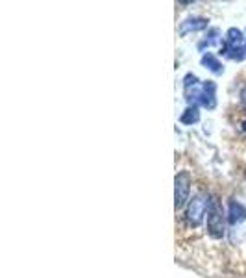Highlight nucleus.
Wrapping results in <instances>:
<instances>
[{
  "label": "nucleus",
  "instance_id": "obj_1",
  "mask_svg": "<svg viewBox=\"0 0 246 278\" xmlns=\"http://www.w3.org/2000/svg\"><path fill=\"white\" fill-rule=\"evenodd\" d=\"M209 202H211V195L207 193V191H204V190L196 191V193L193 195V199H189L187 208L183 210V215H182L183 228H187V230L198 228V226L204 223L205 217H207Z\"/></svg>",
  "mask_w": 246,
  "mask_h": 278
},
{
  "label": "nucleus",
  "instance_id": "obj_2",
  "mask_svg": "<svg viewBox=\"0 0 246 278\" xmlns=\"http://www.w3.org/2000/svg\"><path fill=\"white\" fill-rule=\"evenodd\" d=\"M191 193V174L189 171H180L176 176V210H182Z\"/></svg>",
  "mask_w": 246,
  "mask_h": 278
},
{
  "label": "nucleus",
  "instance_id": "obj_3",
  "mask_svg": "<svg viewBox=\"0 0 246 278\" xmlns=\"http://www.w3.org/2000/svg\"><path fill=\"white\" fill-rule=\"evenodd\" d=\"M194 121H198V110H196V108H189L187 113H183L182 115V123L191 125V123H194Z\"/></svg>",
  "mask_w": 246,
  "mask_h": 278
},
{
  "label": "nucleus",
  "instance_id": "obj_4",
  "mask_svg": "<svg viewBox=\"0 0 246 278\" xmlns=\"http://www.w3.org/2000/svg\"><path fill=\"white\" fill-rule=\"evenodd\" d=\"M193 24H183L182 26V34H185L187 30H200L205 26V21L204 19H194V21H191Z\"/></svg>",
  "mask_w": 246,
  "mask_h": 278
},
{
  "label": "nucleus",
  "instance_id": "obj_5",
  "mask_svg": "<svg viewBox=\"0 0 246 278\" xmlns=\"http://www.w3.org/2000/svg\"><path fill=\"white\" fill-rule=\"evenodd\" d=\"M204 63H209V65H211V71H215V72L220 71V69H218V67H220V63H218L217 59L213 58L211 54H207V56H205V58H204Z\"/></svg>",
  "mask_w": 246,
  "mask_h": 278
},
{
  "label": "nucleus",
  "instance_id": "obj_6",
  "mask_svg": "<svg viewBox=\"0 0 246 278\" xmlns=\"http://www.w3.org/2000/svg\"><path fill=\"white\" fill-rule=\"evenodd\" d=\"M240 104H242V106H244L246 108V87L244 89H242V91H240Z\"/></svg>",
  "mask_w": 246,
  "mask_h": 278
},
{
  "label": "nucleus",
  "instance_id": "obj_7",
  "mask_svg": "<svg viewBox=\"0 0 246 278\" xmlns=\"http://www.w3.org/2000/svg\"><path fill=\"white\" fill-rule=\"evenodd\" d=\"M242 128H244V130H246V121H244V123H242Z\"/></svg>",
  "mask_w": 246,
  "mask_h": 278
}]
</instances>
